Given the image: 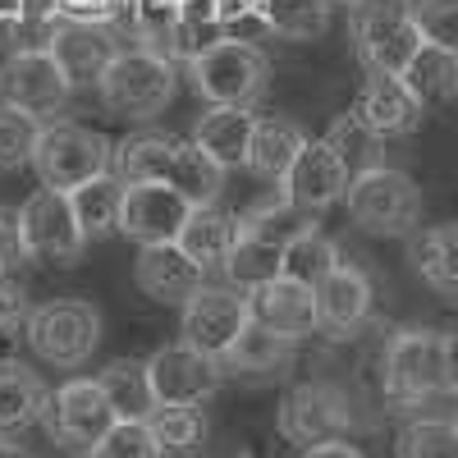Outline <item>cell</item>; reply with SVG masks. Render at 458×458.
Segmentation results:
<instances>
[{"label":"cell","mask_w":458,"mask_h":458,"mask_svg":"<svg viewBox=\"0 0 458 458\" xmlns=\"http://www.w3.org/2000/svg\"><path fill=\"white\" fill-rule=\"evenodd\" d=\"M174 88H179V69L170 55L151 51V47H124L110 60V69L101 73L97 97L110 114L147 124L174 101Z\"/></svg>","instance_id":"6da1fadb"},{"label":"cell","mask_w":458,"mask_h":458,"mask_svg":"<svg viewBox=\"0 0 458 458\" xmlns=\"http://www.w3.org/2000/svg\"><path fill=\"white\" fill-rule=\"evenodd\" d=\"M344 202L353 225L376 239H412L422 225V188L394 165H362Z\"/></svg>","instance_id":"7a4b0ae2"},{"label":"cell","mask_w":458,"mask_h":458,"mask_svg":"<svg viewBox=\"0 0 458 458\" xmlns=\"http://www.w3.org/2000/svg\"><path fill=\"white\" fill-rule=\"evenodd\" d=\"M349 37H353L358 60L380 73H403L412 55L427 47L417 14H412V0H353Z\"/></svg>","instance_id":"3957f363"},{"label":"cell","mask_w":458,"mask_h":458,"mask_svg":"<svg viewBox=\"0 0 458 458\" xmlns=\"http://www.w3.org/2000/svg\"><path fill=\"white\" fill-rule=\"evenodd\" d=\"M188 79L193 92L211 106H257L266 83H271V60L261 47L243 42V37H220L198 60H188Z\"/></svg>","instance_id":"277c9868"},{"label":"cell","mask_w":458,"mask_h":458,"mask_svg":"<svg viewBox=\"0 0 458 458\" xmlns=\"http://www.w3.org/2000/svg\"><path fill=\"white\" fill-rule=\"evenodd\" d=\"M380 390L390 408H417L431 403L436 394H449L445 386V335L412 326L390 335L386 358H380Z\"/></svg>","instance_id":"5b68a950"},{"label":"cell","mask_w":458,"mask_h":458,"mask_svg":"<svg viewBox=\"0 0 458 458\" xmlns=\"http://www.w3.org/2000/svg\"><path fill=\"white\" fill-rule=\"evenodd\" d=\"M110 165H114V142H106L97 129L73 124V120L42 124V138H37V151H32V170L47 188L73 193L79 183L110 174Z\"/></svg>","instance_id":"8992f818"},{"label":"cell","mask_w":458,"mask_h":458,"mask_svg":"<svg viewBox=\"0 0 458 458\" xmlns=\"http://www.w3.org/2000/svg\"><path fill=\"white\" fill-rule=\"evenodd\" d=\"M28 349L47 367H83L101 344V312L83 298H51L23 321Z\"/></svg>","instance_id":"52a82bcc"},{"label":"cell","mask_w":458,"mask_h":458,"mask_svg":"<svg viewBox=\"0 0 458 458\" xmlns=\"http://www.w3.org/2000/svg\"><path fill=\"white\" fill-rule=\"evenodd\" d=\"M73 92H79V88L69 83V73H64V64L51 55V47L10 51L5 64H0V106L32 114L37 124L60 120Z\"/></svg>","instance_id":"ba28073f"},{"label":"cell","mask_w":458,"mask_h":458,"mask_svg":"<svg viewBox=\"0 0 458 458\" xmlns=\"http://www.w3.org/2000/svg\"><path fill=\"white\" fill-rule=\"evenodd\" d=\"M353 427H358V403L335 380H302L280 403V436L298 449L349 440Z\"/></svg>","instance_id":"9c48e42d"},{"label":"cell","mask_w":458,"mask_h":458,"mask_svg":"<svg viewBox=\"0 0 458 458\" xmlns=\"http://www.w3.org/2000/svg\"><path fill=\"white\" fill-rule=\"evenodd\" d=\"M114 422H120V408H114L110 390L101 386V376L64 380V386L51 394V408H47L51 440L73 449V454H92Z\"/></svg>","instance_id":"30bf717a"},{"label":"cell","mask_w":458,"mask_h":458,"mask_svg":"<svg viewBox=\"0 0 458 458\" xmlns=\"http://www.w3.org/2000/svg\"><path fill=\"white\" fill-rule=\"evenodd\" d=\"M19 229H23L28 257L42 261V266H73L88 248V234H83L69 193L47 188V183L19 207Z\"/></svg>","instance_id":"8fae6325"},{"label":"cell","mask_w":458,"mask_h":458,"mask_svg":"<svg viewBox=\"0 0 458 458\" xmlns=\"http://www.w3.org/2000/svg\"><path fill=\"white\" fill-rule=\"evenodd\" d=\"M339 138H344V120L326 138H312L308 147H302V157L293 161V170L280 183V193L293 207H302L308 216H321L326 207L349 198L353 174H349V151L339 147Z\"/></svg>","instance_id":"7c38bea8"},{"label":"cell","mask_w":458,"mask_h":458,"mask_svg":"<svg viewBox=\"0 0 458 458\" xmlns=\"http://www.w3.org/2000/svg\"><path fill=\"white\" fill-rule=\"evenodd\" d=\"M220 376L225 362L207 358L183 339L147 358V380H151V394H157V408H202L220 390Z\"/></svg>","instance_id":"4fadbf2b"},{"label":"cell","mask_w":458,"mask_h":458,"mask_svg":"<svg viewBox=\"0 0 458 458\" xmlns=\"http://www.w3.org/2000/svg\"><path fill=\"white\" fill-rule=\"evenodd\" d=\"M252 321V302L248 293H239L234 284H202L193 298L183 302V344L202 349L207 358H220L234 349V339L243 335V326Z\"/></svg>","instance_id":"5bb4252c"},{"label":"cell","mask_w":458,"mask_h":458,"mask_svg":"<svg viewBox=\"0 0 458 458\" xmlns=\"http://www.w3.org/2000/svg\"><path fill=\"white\" fill-rule=\"evenodd\" d=\"M422 97L408 88L403 73H380V69H367V79L353 97V110L349 120L358 133L367 138H403L422 124Z\"/></svg>","instance_id":"9a60e30c"},{"label":"cell","mask_w":458,"mask_h":458,"mask_svg":"<svg viewBox=\"0 0 458 458\" xmlns=\"http://www.w3.org/2000/svg\"><path fill=\"white\" fill-rule=\"evenodd\" d=\"M193 202L174 193L170 183H124V207H120V234L138 248L151 243H179Z\"/></svg>","instance_id":"2e32d148"},{"label":"cell","mask_w":458,"mask_h":458,"mask_svg":"<svg viewBox=\"0 0 458 458\" xmlns=\"http://www.w3.org/2000/svg\"><path fill=\"white\" fill-rule=\"evenodd\" d=\"M51 55L64 64L73 88H97L110 60L124 51L120 23H83V19H55L51 28Z\"/></svg>","instance_id":"e0dca14e"},{"label":"cell","mask_w":458,"mask_h":458,"mask_svg":"<svg viewBox=\"0 0 458 458\" xmlns=\"http://www.w3.org/2000/svg\"><path fill=\"white\" fill-rule=\"evenodd\" d=\"M207 271L188 257L179 243H151L138 252L133 261V284L151 298V302H165V308H183L207 280Z\"/></svg>","instance_id":"ac0fdd59"},{"label":"cell","mask_w":458,"mask_h":458,"mask_svg":"<svg viewBox=\"0 0 458 458\" xmlns=\"http://www.w3.org/2000/svg\"><path fill=\"white\" fill-rule=\"evenodd\" d=\"M371 276L358 261H339L335 271L317 284V317H321V335L330 339H349L367 317H371Z\"/></svg>","instance_id":"d6986e66"},{"label":"cell","mask_w":458,"mask_h":458,"mask_svg":"<svg viewBox=\"0 0 458 458\" xmlns=\"http://www.w3.org/2000/svg\"><path fill=\"white\" fill-rule=\"evenodd\" d=\"M248 302H252V321L271 326V330L284 335V339H308V335L321 330L317 289L298 284V280H289V276H280V280H271V284L252 289Z\"/></svg>","instance_id":"ffe728a7"},{"label":"cell","mask_w":458,"mask_h":458,"mask_svg":"<svg viewBox=\"0 0 458 458\" xmlns=\"http://www.w3.org/2000/svg\"><path fill=\"white\" fill-rule=\"evenodd\" d=\"M312 138L302 133L298 120L289 114H257V129H252V151H248V170L257 179H276L284 183V174L293 170V161L302 157V147Z\"/></svg>","instance_id":"44dd1931"},{"label":"cell","mask_w":458,"mask_h":458,"mask_svg":"<svg viewBox=\"0 0 458 458\" xmlns=\"http://www.w3.org/2000/svg\"><path fill=\"white\" fill-rule=\"evenodd\" d=\"M47 408H51L47 380L14 358H0V436H14L32 422H42Z\"/></svg>","instance_id":"7402d4cb"},{"label":"cell","mask_w":458,"mask_h":458,"mask_svg":"<svg viewBox=\"0 0 458 458\" xmlns=\"http://www.w3.org/2000/svg\"><path fill=\"white\" fill-rule=\"evenodd\" d=\"M252 129H257V114L248 106H211L193 129V142L207 147L225 170H234V165H248Z\"/></svg>","instance_id":"603a6c76"},{"label":"cell","mask_w":458,"mask_h":458,"mask_svg":"<svg viewBox=\"0 0 458 458\" xmlns=\"http://www.w3.org/2000/svg\"><path fill=\"white\" fill-rule=\"evenodd\" d=\"M239 216L225 211L220 202H207V207H193V216H188L183 234H179V248L193 257L202 271H211V266H220L229 257V248L239 243Z\"/></svg>","instance_id":"cb8c5ba5"},{"label":"cell","mask_w":458,"mask_h":458,"mask_svg":"<svg viewBox=\"0 0 458 458\" xmlns=\"http://www.w3.org/2000/svg\"><path fill=\"white\" fill-rule=\"evenodd\" d=\"M293 353H298V339H284L271 326L248 321L243 335L234 339V349L225 353V367L239 376H276L293 362Z\"/></svg>","instance_id":"d4e9b609"},{"label":"cell","mask_w":458,"mask_h":458,"mask_svg":"<svg viewBox=\"0 0 458 458\" xmlns=\"http://www.w3.org/2000/svg\"><path fill=\"white\" fill-rule=\"evenodd\" d=\"M174 147L179 138L174 133H157V129H142L133 138H124L114 147V174L124 183H165V170L174 161Z\"/></svg>","instance_id":"484cf974"},{"label":"cell","mask_w":458,"mask_h":458,"mask_svg":"<svg viewBox=\"0 0 458 458\" xmlns=\"http://www.w3.org/2000/svg\"><path fill=\"white\" fill-rule=\"evenodd\" d=\"M165 183L174 193H183L193 207H207V202H220V188H225V165L211 157L207 147L198 142H183L174 147V161L165 170Z\"/></svg>","instance_id":"4316f807"},{"label":"cell","mask_w":458,"mask_h":458,"mask_svg":"<svg viewBox=\"0 0 458 458\" xmlns=\"http://www.w3.org/2000/svg\"><path fill=\"white\" fill-rule=\"evenodd\" d=\"M408 257L417 266V276H422L436 293L458 298V225H436V229L412 234Z\"/></svg>","instance_id":"83f0119b"},{"label":"cell","mask_w":458,"mask_h":458,"mask_svg":"<svg viewBox=\"0 0 458 458\" xmlns=\"http://www.w3.org/2000/svg\"><path fill=\"white\" fill-rule=\"evenodd\" d=\"M73 211H79V225H83V234L88 243L97 239H110V234H120V207H124V179L120 174H101V179H88L79 183L69 193Z\"/></svg>","instance_id":"f1b7e54d"},{"label":"cell","mask_w":458,"mask_h":458,"mask_svg":"<svg viewBox=\"0 0 458 458\" xmlns=\"http://www.w3.org/2000/svg\"><path fill=\"white\" fill-rule=\"evenodd\" d=\"M220 271H225V284L252 293V289L284 276V248L266 243V239H252V234H239V243L229 248V257L220 261Z\"/></svg>","instance_id":"f546056e"},{"label":"cell","mask_w":458,"mask_h":458,"mask_svg":"<svg viewBox=\"0 0 458 458\" xmlns=\"http://www.w3.org/2000/svg\"><path fill=\"white\" fill-rule=\"evenodd\" d=\"M239 229H243V234H252V239L276 243V248H289L293 239L308 234V229H317V220L280 193V198H271V202H257L252 211H243V216H239Z\"/></svg>","instance_id":"4dcf8cb0"},{"label":"cell","mask_w":458,"mask_h":458,"mask_svg":"<svg viewBox=\"0 0 458 458\" xmlns=\"http://www.w3.org/2000/svg\"><path fill=\"white\" fill-rule=\"evenodd\" d=\"M330 5L335 0H261V23L284 42H312L330 28Z\"/></svg>","instance_id":"1f68e13d"},{"label":"cell","mask_w":458,"mask_h":458,"mask_svg":"<svg viewBox=\"0 0 458 458\" xmlns=\"http://www.w3.org/2000/svg\"><path fill=\"white\" fill-rule=\"evenodd\" d=\"M408 88L422 97V106H440L458 97V55L440 51V47H422L412 55V64L403 69Z\"/></svg>","instance_id":"d6a6232c"},{"label":"cell","mask_w":458,"mask_h":458,"mask_svg":"<svg viewBox=\"0 0 458 458\" xmlns=\"http://www.w3.org/2000/svg\"><path fill=\"white\" fill-rule=\"evenodd\" d=\"M339 261H344V257H339L335 239H326L321 229H308L302 239H293V243L284 248V276L298 280V284H308V289H317Z\"/></svg>","instance_id":"836d02e7"},{"label":"cell","mask_w":458,"mask_h":458,"mask_svg":"<svg viewBox=\"0 0 458 458\" xmlns=\"http://www.w3.org/2000/svg\"><path fill=\"white\" fill-rule=\"evenodd\" d=\"M394 458H458V427L445 417H417L399 431Z\"/></svg>","instance_id":"e575fe53"},{"label":"cell","mask_w":458,"mask_h":458,"mask_svg":"<svg viewBox=\"0 0 458 458\" xmlns=\"http://www.w3.org/2000/svg\"><path fill=\"white\" fill-rule=\"evenodd\" d=\"M101 386L110 390L120 417H151V408H157V394H151V380H147V362H114V367H106Z\"/></svg>","instance_id":"d590c367"},{"label":"cell","mask_w":458,"mask_h":458,"mask_svg":"<svg viewBox=\"0 0 458 458\" xmlns=\"http://www.w3.org/2000/svg\"><path fill=\"white\" fill-rule=\"evenodd\" d=\"M147 427H151V436L161 440L165 454H188V449H198L207 440L202 408H151Z\"/></svg>","instance_id":"8d00e7d4"},{"label":"cell","mask_w":458,"mask_h":458,"mask_svg":"<svg viewBox=\"0 0 458 458\" xmlns=\"http://www.w3.org/2000/svg\"><path fill=\"white\" fill-rule=\"evenodd\" d=\"M37 138H42V124L23 110L0 106V174H10L19 165H32Z\"/></svg>","instance_id":"74e56055"},{"label":"cell","mask_w":458,"mask_h":458,"mask_svg":"<svg viewBox=\"0 0 458 458\" xmlns=\"http://www.w3.org/2000/svg\"><path fill=\"white\" fill-rule=\"evenodd\" d=\"M161 454L165 449H161L157 436H151L147 417H120L88 458H161Z\"/></svg>","instance_id":"f35d334b"},{"label":"cell","mask_w":458,"mask_h":458,"mask_svg":"<svg viewBox=\"0 0 458 458\" xmlns=\"http://www.w3.org/2000/svg\"><path fill=\"white\" fill-rule=\"evenodd\" d=\"M412 14H417V28H422L427 47L458 55V0H417Z\"/></svg>","instance_id":"ab89813d"},{"label":"cell","mask_w":458,"mask_h":458,"mask_svg":"<svg viewBox=\"0 0 458 458\" xmlns=\"http://www.w3.org/2000/svg\"><path fill=\"white\" fill-rule=\"evenodd\" d=\"M60 19H83V23H120L124 0H55Z\"/></svg>","instance_id":"60d3db41"},{"label":"cell","mask_w":458,"mask_h":458,"mask_svg":"<svg viewBox=\"0 0 458 458\" xmlns=\"http://www.w3.org/2000/svg\"><path fill=\"white\" fill-rule=\"evenodd\" d=\"M28 261L23 248V229H19V211L0 207V276H14V266Z\"/></svg>","instance_id":"b9f144b4"},{"label":"cell","mask_w":458,"mask_h":458,"mask_svg":"<svg viewBox=\"0 0 458 458\" xmlns=\"http://www.w3.org/2000/svg\"><path fill=\"white\" fill-rule=\"evenodd\" d=\"M28 19H60L55 0H0V32H14Z\"/></svg>","instance_id":"7bdbcfd3"},{"label":"cell","mask_w":458,"mask_h":458,"mask_svg":"<svg viewBox=\"0 0 458 458\" xmlns=\"http://www.w3.org/2000/svg\"><path fill=\"white\" fill-rule=\"evenodd\" d=\"M28 321V289L19 276H0V330H14Z\"/></svg>","instance_id":"ee69618b"},{"label":"cell","mask_w":458,"mask_h":458,"mask_svg":"<svg viewBox=\"0 0 458 458\" xmlns=\"http://www.w3.org/2000/svg\"><path fill=\"white\" fill-rule=\"evenodd\" d=\"M298 458H367L353 440H326V445H312V449H302Z\"/></svg>","instance_id":"f6af8a7d"},{"label":"cell","mask_w":458,"mask_h":458,"mask_svg":"<svg viewBox=\"0 0 458 458\" xmlns=\"http://www.w3.org/2000/svg\"><path fill=\"white\" fill-rule=\"evenodd\" d=\"M445 386H449V394L458 399V330L445 335Z\"/></svg>","instance_id":"bcb514c9"},{"label":"cell","mask_w":458,"mask_h":458,"mask_svg":"<svg viewBox=\"0 0 458 458\" xmlns=\"http://www.w3.org/2000/svg\"><path fill=\"white\" fill-rule=\"evenodd\" d=\"M0 458H37L32 449H23L19 440H0Z\"/></svg>","instance_id":"7dc6e473"},{"label":"cell","mask_w":458,"mask_h":458,"mask_svg":"<svg viewBox=\"0 0 458 458\" xmlns=\"http://www.w3.org/2000/svg\"><path fill=\"white\" fill-rule=\"evenodd\" d=\"M454 427H458V412H454Z\"/></svg>","instance_id":"c3c4849f"},{"label":"cell","mask_w":458,"mask_h":458,"mask_svg":"<svg viewBox=\"0 0 458 458\" xmlns=\"http://www.w3.org/2000/svg\"><path fill=\"white\" fill-rule=\"evenodd\" d=\"M349 5H353V0H349Z\"/></svg>","instance_id":"681fc988"}]
</instances>
